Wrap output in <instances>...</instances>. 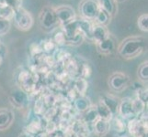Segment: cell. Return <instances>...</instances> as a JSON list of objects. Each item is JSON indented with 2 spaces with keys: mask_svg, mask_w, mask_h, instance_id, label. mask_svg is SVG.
Listing matches in <instances>:
<instances>
[{
  "mask_svg": "<svg viewBox=\"0 0 148 137\" xmlns=\"http://www.w3.org/2000/svg\"><path fill=\"white\" fill-rule=\"evenodd\" d=\"M147 40L143 36H130L122 39L117 46V52L124 59H135L145 51Z\"/></svg>",
  "mask_w": 148,
  "mask_h": 137,
  "instance_id": "obj_1",
  "label": "cell"
},
{
  "mask_svg": "<svg viewBox=\"0 0 148 137\" xmlns=\"http://www.w3.org/2000/svg\"><path fill=\"white\" fill-rule=\"evenodd\" d=\"M39 24L42 31L46 33H52L60 28L54 7L45 6L42 8L39 14Z\"/></svg>",
  "mask_w": 148,
  "mask_h": 137,
  "instance_id": "obj_2",
  "label": "cell"
},
{
  "mask_svg": "<svg viewBox=\"0 0 148 137\" xmlns=\"http://www.w3.org/2000/svg\"><path fill=\"white\" fill-rule=\"evenodd\" d=\"M11 22L20 31H29L33 27L34 18L32 13L23 7H20L14 10Z\"/></svg>",
  "mask_w": 148,
  "mask_h": 137,
  "instance_id": "obj_3",
  "label": "cell"
},
{
  "mask_svg": "<svg viewBox=\"0 0 148 137\" xmlns=\"http://www.w3.org/2000/svg\"><path fill=\"white\" fill-rule=\"evenodd\" d=\"M100 8L99 0H81L78 5V17L93 22Z\"/></svg>",
  "mask_w": 148,
  "mask_h": 137,
  "instance_id": "obj_4",
  "label": "cell"
},
{
  "mask_svg": "<svg viewBox=\"0 0 148 137\" xmlns=\"http://www.w3.org/2000/svg\"><path fill=\"white\" fill-rule=\"evenodd\" d=\"M131 83L129 75L121 72H115L110 75L108 79V85L110 89L115 93L122 92L128 88Z\"/></svg>",
  "mask_w": 148,
  "mask_h": 137,
  "instance_id": "obj_5",
  "label": "cell"
},
{
  "mask_svg": "<svg viewBox=\"0 0 148 137\" xmlns=\"http://www.w3.org/2000/svg\"><path fill=\"white\" fill-rule=\"evenodd\" d=\"M131 137H145L147 135V116L132 118L127 124Z\"/></svg>",
  "mask_w": 148,
  "mask_h": 137,
  "instance_id": "obj_6",
  "label": "cell"
},
{
  "mask_svg": "<svg viewBox=\"0 0 148 137\" xmlns=\"http://www.w3.org/2000/svg\"><path fill=\"white\" fill-rule=\"evenodd\" d=\"M54 10L56 16H57L58 21L60 23V27H63L69 22L73 21L77 17L75 9L69 5H62V6L55 7Z\"/></svg>",
  "mask_w": 148,
  "mask_h": 137,
  "instance_id": "obj_7",
  "label": "cell"
},
{
  "mask_svg": "<svg viewBox=\"0 0 148 137\" xmlns=\"http://www.w3.org/2000/svg\"><path fill=\"white\" fill-rule=\"evenodd\" d=\"M95 44L97 49H98V52L100 53L101 55L109 56L117 51V44L115 41V38L111 35L104 40H101V41L97 42Z\"/></svg>",
  "mask_w": 148,
  "mask_h": 137,
  "instance_id": "obj_8",
  "label": "cell"
},
{
  "mask_svg": "<svg viewBox=\"0 0 148 137\" xmlns=\"http://www.w3.org/2000/svg\"><path fill=\"white\" fill-rule=\"evenodd\" d=\"M116 115H119L124 120L134 118L135 115L132 110V99L128 97L121 99Z\"/></svg>",
  "mask_w": 148,
  "mask_h": 137,
  "instance_id": "obj_9",
  "label": "cell"
},
{
  "mask_svg": "<svg viewBox=\"0 0 148 137\" xmlns=\"http://www.w3.org/2000/svg\"><path fill=\"white\" fill-rule=\"evenodd\" d=\"M15 121V113L8 108H0V131H6L11 127Z\"/></svg>",
  "mask_w": 148,
  "mask_h": 137,
  "instance_id": "obj_10",
  "label": "cell"
},
{
  "mask_svg": "<svg viewBox=\"0 0 148 137\" xmlns=\"http://www.w3.org/2000/svg\"><path fill=\"white\" fill-rule=\"evenodd\" d=\"M9 101L15 108L20 109L24 107L28 103V95L25 91L21 90H13L9 96Z\"/></svg>",
  "mask_w": 148,
  "mask_h": 137,
  "instance_id": "obj_11",
  "label": "cell"
},
{
  "mask_svg": "<svg viewBox=\"0 0 148 137\" xmlns=\"http://www.w3.org/2000/svg\"><path fill=\"white\" fill-rule=\"evenodd\" d=\"M110 121L98 118L93 123L94 134L99 137H103L109 134L110 130Z\"/></svg>",
  "mask_w": 148,
  "mask_h": 137,
  "instance_id": "obj_12",
  "label": "cell"
},
{
  "mask_svg": "<svg viewBox=\"0 0 148 137\" xmlns=\"http://www.w3.org/2000/svg\"><path fill=\"white\" fill-rule=\"evenodd\" d=\"M110 36V33L109 31L108 28L93 23L92 42H94V43L99 42V41H101V40H104L105 38H107Z\"/></svg>",
  "mask_w": 148,
  "mask_h": 137,
  "instance_id": "obj_13",
  "label": "cell"
},
{
  "mask_svg": "<svg viewBox=\"0 0 148 137\" xmlns=\"http://www.w3.org/2000/svg\"><path fill=\"white\" fill-rule=\"evenodd\" d=\"M92 28L93 22L78 17V28L84 38L89 41H92Z\"/></svg>",
  "mask_w": 148,
  "mask_h": 137,
  "instance_id": "obj_14",
  "label": "cell"
},
{
  "mask_svg": "<svg viewBox=\"0 0 148 137\" xmlns=\"http://www.w3.org/2000/svg\"><path fill=\"white\" fill-rule=\"evenodd\" d=\"M100 100L110 109L113 116L117 114V111H118V106L121 99H119L118 97H116V96L112 94H105L100 98Z\"/></svg>",
  "mask_w": 148,
  "mask_h": 137,
  "instance_id": "obj_15",
  "label": "cell"
},
{
  "mask_svg": "<svg viewBox=\"0 0 148 137\" xmlns=\"http://www.w3.org/2000/svg\"><path fill=\"white\" fill-rule=\"evenodd\" d=\"M74 106L75 109L79 111V113H85L92 106V103H91V101L88 97H86V96H79L78 98L75 99Z\"/></svg>",
  "mask_w": 148,
  "mask_h": 137,
  "instance_id": "obj_16",
  "label": "cell"
},
{
  "mask_svg": "<svg viewBox=\"0 0 148 137\" xmlns=\"http://www.w3.org/2000/svg\"><path fill=\"white\" fill-rule=\"evenodd\" d=\"M100 7L104 9L107 13L110 15L111 18H113L118 11V7H117L116 0H99Z\"/></svg>",
  "mask_w": 148,
  "mask_h": 137,
  "instance_id": "obj_17",
  "label": "cell"
},
{
  "mask_svg": "<svg viewBox=\"0 0 148 137\" xmlns=\"http://www.w3.org/2000/svg\"><path fill=\"white\" fill-rule=\"evenodd\" d=\"M96 109H97V113H98V115H99V118L104 119L107 121H110L112 119V117H113V114L111 113L110 109L103 103V101H102L100 99L99 101V103L96 105Z\"/></svg>",
  "mask_w": 148,
  "mask_h": 137,
  "instance_id": "obj_18",
  "label": "cell"
},
{
  "mask_svg": "<svg viewBox=\"0 0 148 137\" xmlns=\"http://www.w3.org/2000/svg\"><path fill=\"white\" fill-rule=\"evenodd\" d=\"M111 18H112L109 13H107L104 9L100 8L99 13L97 14L95 19L93 20V23L97 25H100V26L108 27L111 21Z\"/></svg>",
  "mask_w": 148,
  "mask_h": 137,
  "instance_id": "obj_19",
  "label": "cell"
},
{
  "mask_svg": "<svg viewBox=\"0 0 148 137\" xmlns=\"http://www.w3.org/2000/svg\"><path fill=\"white\" fill-rule=\"evenodd\" d=\"M75 91L78 93L79 96H85L86 90L88 88V82L86 79H84L82 77H78L75 80Z\"/></svg>",
  "mask_w": 148,
  "mask_h": 137,
  "instance_id": "obj_20",
  "label": "cell"
},
{
  "mask_svg": "<svg viewBox=\"0 0 148 137\" xmlns=\"http://www.w3.org/2000/svg\"><path fill=\"white\" fill-rule=\"evenodd\" d=\"M110 121H111L110 125H112V128H113L114 131H116L117 133H123L127 128L124 119L120 117L119 115H114L113 117H112V119L110 120Z\"/></svg>",
  "mask_w": 148,
  "mask_h": 137,
  "instance_id": "obj_21",
  "label": "cell"
},
{
  "mask_svg": "<svg viewBox=\"0 0 148 137\" xmlns=\"http://www.w3.org/2000/svg\"><path fill=\"white\" fill-rule=\"evenodd\" d=\"M137 77H138L139 82L142 83L146 84L148 80V61L145 60L142 62L141 65L138 67L137 70Z\"/></svg>",
  "mask_w": 148,
  "mask_h": 137,
  "instance_id": "obj_22",
  "label": "cell"
},
{
  "mask_svg": "<svg viewBox=\"0 0 148 137\" xmlns=\"http://www.w3.org/2000/svg\"><path fill=\"white\" fill-rule=\"evenodd\" d=\"M40 48L43 53H48V54H52L54 53L56 50H57V46L54 43L53 38H48V39H44L42 41V43L40 44Z\"/></svg>",
  "mask_w": 148,
  "mask_h": 137,
  "instance_id": "obj_23",
  "label": "cell"
},
{
  "mask_svg": "<svg viewBox=\"0 0 148 137\" xmlns=\"http://www.w3.org/2000/svg\"><path fill=\"white\" fill-rule=\"evenodd\" d=\"M99 118V115L98 113H97V109H96V106L92 105L91 107L85 111V115H84V119L86 123H88V124H93L94 121Z\"/></svg>",
  "mask_w": 148,
  "mask_h": 137,
  "instance_id": "obj_24",
  "label": "cell"
},
{
  "mask_svg": "<svg viewBox=\"0 0 148 137\" xmlns=\"http://www.w3.org/2000/svg\"><path fill=\"white\" fill-rule=\"evenodd\" d=\"M137 26L141 31L147 33L148 32V14L143 13L137 18Z\"/></svg>",
  "mask_w": 148,
  "mask_h": 137,
  "instance_id": "obj_25",
  "label": "cell"
},
{
  "mask_svg": "<svg viewBox=\"0 0 148 137\" xmlns=\"http://www.w3.org/2000/svg\"><path fill=\"white\" fill-rule=\"evenodd\" d=\"M145 105L146 104L145 103H143L142 101H140L137 98L132 100V110H134L135 117L143 114V113H144L145 109Z\"/></svg>",
  "mask_w": 148,
  "mask_h": 137,
  "instance_id": "obj_26",
  "label": "cell"
},
{
  "mask_svg": "<svg viewBox=\"0 0 148 137\" xmlns=\"http://www.w3.org/2000/svg\"><path fill=\"white\" fill-rule=\"evenodd\" d=\"M54 36L52 38L56 46H65V35L63 32V30L61 28H58L57 29L54 30Z\"/></svg>",
  "mask_w": 148,
  "mask_h": 137,
  "instance_id": "obj_27",
  "label": "cell"
},
{
  "mask_svg": "<svg viewBox=\"0 0 148 137\" xmlns=\"http://www.w3.org/2000/svg\"><path fill=\"white\" fill-rule=\"evenodd\" d=\"M23 0H0V6H6L13 10L22 7Z\"/></svg>",
  "mask_w": 148,
  "mask_h": 137,
  "instance_id": "obj_28",
  "label": "cell"
},
{
  "mask_svg": "<svg viewBox=\"0 0 148 137\" xmlns=\"http://www.w3.org/2000/svg\"><path fill=\"white\" fill-rule=\"evenodd\" d=\"M14 10L6 6H0V18L3 19H8L11 21L12 17H13Z\"/></svg>",
  "mask_w": 148,
  "mask_h": 137,
  "instance_id": "obj_29",
  "label": "cell"
},
{
  "mask_svg": "<svg viewBox=\"0 0 148 137\" xmlns=\"http://www.w3.org/2000/svg\"><path fill=\"white\" fill-rule=\"evenodd\" d=\"M12 26V22L8 19L0 18V36H4L9 32Z\"/></svg>",
  "mask_w": 148,
  "mask_h": 137,
  "instance_id": "obj_30",
  "label": "cell"
},
{
  "mask_svg": "<svg viewBox=\"0 0 148 137\" xmlns=\"http://www.w3.org/2000/svg\"><path fill=\"white\" fill-rule=\"evenodd\" d=\"M77 72L79 73V77L86 79V78H88L90 76V74H91V69H90L88 64L84 63V64L80 65L78 67V72Z\"/></svg>",
  "mask_w": 148,
  "mask_h": 137,
  "instance_id": "obj_31",
  "label": "cell"
},
{
  "mask_svg": "<svg viewBox=\"0 0 148 137\" xmlns=\"http://www.w3.org/2000/svg\"><path fill=\"white\" fill-rule=\"evenodd\" d=\"M136 98L142 101L143 103H145L147 104V99H148V95H147V87L144 86L138 90H136Z\"/></svg>",
  "mask_w": 148,
  "mask_h": 137,
  "instance_id": "obj_32",
  "label": "cell"
},
{
  "mask_svg": "<svg viewBox=\"0 0 148 137\" xmlns=\"http://www.w3.org/2000/svg\"><path fill=\"white\" fill-rule=\"evenodd\" d=\"M27 129L30 134H38L40 129V124L37 121H33L28 125Z\"/></svg>",
  "mask_w": 148,
  "mask_h": 137,
  "instance_id": "obj_33",
  "label": "cell"
},
{
  "mask_svg": "<svg viewBox=\"0 0 148 137\" xmlns=\"http://www.w3.org/2000/svg\"><path fill=\"white\" fill-rule=\"evenodd\" d=\"M30 53L33 57H39V55L42 54V50L40 44H32L30 46Z\"/></svg>",
  "mask_w": 148,
  "mask_h": 137,
  "instance_id": "obj_34",
  "label": "cell"
},
{
  "mask_svg": "<svg viewBox=\"0 0 148 137\" xmlns=\"http://www.w3.org/2000/svg\"><path fill=\"white\" fill-rule=\"evenodd\" d=\"M124 1H126V0H116L117 3H123Z\"/></svg>",
  "mask_w": 148,
  "mask_h": 137,
  "instance_id": "obj_35",
  "label": "cell"
},
{
  "mask_svg": "<svg viewBox=\"0 0 148 137\" xmlns=\"http://www.w3.org/2000/svg\"><path fill=\"white\" fill-rule=\"evenodd\" d=\"M119 137H131V136L128 135V134H122V135H121V136H119Z\"/></svg>",
  "mask_w": 148,
  "mask_h": 137,
  "instance_id": "obj_36",
  "label": "cell"
},
{
  "mask_svg": "<svg viewBox=\"0 0 148 137\" xmlns=\"http://www.w3.org/2000/svg\"><path fill=\"white\" fill-rule=\"evenodd\" d=\"M2 46H3V43H2V41H1V40H0V48H1Z\"/></svg>",
  "mask_w": 148,
  "mask_h": 137,
  "instance_id": "obj_37",
  "label": "cell"
}]
</instances>
